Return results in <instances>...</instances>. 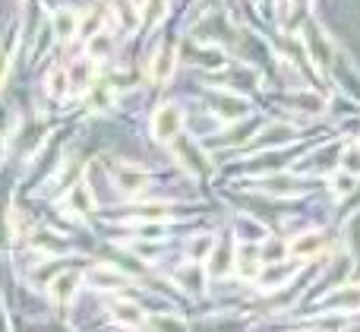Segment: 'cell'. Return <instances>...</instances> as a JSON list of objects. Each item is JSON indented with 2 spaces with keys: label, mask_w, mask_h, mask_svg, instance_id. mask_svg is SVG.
Segmentation results:
<instances>
[{
  "label": "cell",
  "mask_w": 360,
  "mask_h": 332,
  "mask_svg": "<svg viewBox=\"0 0 360 332\" xmlns=\"http://www.w3.org/2000/svg\"><path fill=\"white\" fill-rule=\"evenodd\" d=\"M180 127H184V111H180V105H162L152 114V136L162 139V143H174L180 136Z\"/></svg>",
  "instance_id": "1"
},
{
  "label": "cell",
  "mask_w": 360,
  "mask_h": 332,
  "mask_svg": "<svg viewBox=\"0 0 360 332\" xmlns=\"http://www.w3.org/2000/svg\"><path fill=\"white\" fill-rule=\"evenodd\" d=\"M174 155L180 158V165H184L190 174H209L212 171V162H209V155H205L202 149H199L193 139H184V136H177L174 139Z\"/></svg>",
  "instance_id": "2"
},
{
  "label": "cell",
  "mask_w": 360,
  "mask_h": 332,
  "mask_svg": "<svg viewBox=\"0 0 360 332\" xmlns=\"http://www.w3.org/2000/svg\"><path fill=\"white\" fill-rule=\"evenodd\" d=\"M111 177L124 193H143V190L149 187V174H146L139 165H130V162H114Z\"/></svg>",
  "instance_id": "3"
},
{
  "label": "cell",
  "mask_w": 360,
  "mask_h": 332,
  "mask_svg": "<svg viewBox=\"0 0 360 332\" xmlns=\"http://www.w3.org/2000/svg\"><path fill=\"white\" fill-rule=\"evenodd\" d=\"M86 282L98 291H117V288H124V285H130V276L114 269V266H108V263H98L86 272Z\"/></svg>",
  "instance_id": "4"
},
{
  "label": "cell",
  "mask_w": 360,
  "mask_h": 332,
  "mask_svg": "<svg viewBox=\"0 0 360 332\" xmlns=\"http://www.w3.org/2000/svg\"><path fill=\"white\" fill-rule=\"evenodd\" d=\"M174 67H177V48L174 44H168V48L162 44L149 63V79L155 82V86H165V82L174 76Z\"/></svg>",
  "instance_id": "5"
},
{
  "label": "cell",
  "mask_w": 360,
  "mask_h": 332,
  "mask_svg": "<svg viewBox=\"0 0 360 332\" xmlns=\"http://www.w3.org/2000/svg\"><path fill=\"white\" fill-rule=\"evenodd\" d=\"M79 282H82L79 272H60V276H54V282L48 285V291H51L57 307H67V304L73 301L76 291H79Z\"/></svg>",
  "instance_id": "6"
},
{
  "label": "cell",
  "mask_w": 360,
  "mask_h": 332,
  "mask_svg": "<svg viewBox=\"0 0 360 332\" xmlns=\"http://www.w3.org/2000/svg\"><path fill=\"white\" fill-rule=\"evenodd\" d=\"M212 111H215L221 120H237L247 114V101H243L240 95L224 92L221 89V92H215V98H212Z\"/></svg>",
  "instance_id": "7"
},
{
  "label": "cell",
  "mask_w": 360,
  "mask_h": 332,
  "mask_svg": "<svg viewBox=\"0 0 360 332\" xmlns=\"http://www.w3.org/2000/svg\"><path fill=\"white\" fill-rule=\"evenodd\" d=\"M79 10H57L51 16V29H54L57 42H73V35L79 32Z\"/></svg>",
  "instance_id": "8"
},
{
  "label": "cell",
  "mask_w": 360,
  "mask_h": 332,
  "mask_svg": "<svg viewBox=\"0 0 360 332\" xmlns=\"http://www.w3.org/2000/svg\"><path fill=\"white\" fill-rule=\"evenodd\" d=\"M111 320L117 323V326H130V329L146 326L143 307H139V304H133V301H114L111 304Z\"/></svg>",
  "instance_id": "9"
},
{
  "label": "cell",
  "mask_w": 360,
  "mask_h": 332,
  "mask_svg": "<svg viewBox=\"0 0 360 332\" xmlns=\"http://www.w3.org/2000/svg\"><path fill=\"white\" fill-rule=\"evenodd\" d=\"M67 209H73V212H79V215H86V212H92V209H95L92 190H89L86 181H76L73 187H70V193H67Z\"/></svg>",
  "instance_id": "10"
},
{
  "label": "cell",
  "mask_w": 360,
  "mask_h": 332,
  "mask_svg": "<svg viewBox=\"0 0 360 332\" xmlns=\"http://www.w3.org/2000/svg\"><path fill=\"white\" fill-rule=\"evenodd\" d=\"M108 16H111V13H108L105 6H92V13H82L79 16V35L89 42V38H95L98 32H105Z\"/></svg>",
  "instance_id": "11"
},
{
  "label": "cell",
  "mask_w": 360,
  "mask_h": 332,
  "mask_svg": "<svg viewBox=\"0 0 360 332\" xmlns=\"http://www.w3.org/2000/svg\"><path fill=\"white\" fill-rule=\"evenodd\" d=\"M67 73H70V82H73L70 92L79 95V92H89V89H92V60H89V57H79Z\"/></svg>",
  "instance_id": "12"
},
{
  "label": "cell",
  "mask_w": 360,
  "mask_h": 332,
  "mask_svg": "<svg viewBox=\"0 0 360 332\" xmlns=\"http://www.w3.org/2000/svg\"><path fill=\"white\" fill-rule=\"evenodd\" d=\"M218 241L212 238V234H196V238L186 244V253H190V263L196 260V263H205V260L212 257V250H215Z\"/></svg>",
  "instance_id": "13"
},
{
  "label": "cell",
  "mask_w": 360,
  "mask_h": 332,
  "mask_svg": "<svg viewBox=\"0 0 360 332\" xmlns=\"http://www.w3.org/2000/svg\"><path fill=\"white\" fill-rule=\"evenodd\" d=\"M193 63H199L205 70H221L224 54L218 48H212V44H199V48H193Z\"/></svg>",
  "instance_id": "14"
},
{
  "label": "cell",
  "mask_w": 360,
  "mask_h": 332,
  "mask_svg": "<svg viewBox=\"0 0 360 332\" xmlns=\"http://www.w3.org/2000/svg\"><path fill=\"white\" fill-rule=\"evenodd\" d=\"M165 13H168V0H143V6H139V19H143L146 29L162 23Z\"/></svg>",
  "instance_id": "15"
},
{
  "label": "cell",
  "mask_w": 360,
  "mask_h": 332,
  "mask_svg": "<svg viewBox=\"0 0 360 332\" xmlns=\"http://www.w3.org/2000/svg\"><path fill=\"white\" fill-rule=\"evenodd\" d=\"M70 92V73L63 67H57L54 73L48 76V95L51 98H60V95Z\"/></svg>",
  "instance_id": "16"
},
{
  "label": "cell",
  "mask_w": 360,
  "mask_h": 332,
  "mask_svg": "<svg viewBox=\"0 0 360 332\" xmlns=\"http://www.w3.org/2000/svg\"><path fill=\"white\" fill-rule=\"evenodd\" d=\"M199 266H202V263H196V260H193V266H184V269L177 272V282L184 285V288L202 291V272H199Z\"/></svg>",
  "instance_id": "17"
},
{
  "label": "cell",
  "mask_w": 360,
  "mask_h": 332,
  "mask_svg": "<svg viewBox=\"0 0 360 332\" xmlns=\"http://www.w3.org/2000/svg\"><path fill=\"white\" fill-rule=\"evenodd\" d=\"M319 244H323V238H319V234H304V238H297V241L291 244V253H294L297 260H304V257H310V253L316 250Z\"/></svg>",
  "instance_id": "18"
},
{
  "label": "cell",
  "mask_w": 360,
  "mask_h": 332,
  "mask_svg": "<svg viewBox=\"0 0 360 332\" xmlns=\"http://www.w3.org/2000/svg\"><path fill=\"white\" fill-rule=\"evenodd\" d=\"M212 269H215V276H221V272L231 269V244H215V250H212Z\"/></svg>",
  "instance_id": "19"
},
{
  "label": "cell",
  "mask_w": 360,
  "mask_h": 332,
  "mask_svg": "<svg viewBox=\"0 0 360 332\" xmlns=\"http://www.w3.org/2000/svg\"><path fill=\"white\" fill-rule=\"evenodd\" d=\"M149 326H177V329H184L186 323H184V320H177V317H168V314H165V317H152Z\"/></svg>",
  "instance_id": "20"
},
{
  "label": "cell",
  "mask_w": 360,
  "mask_h": 332,
  "mask_svg": "<svg viewBox=\"0 0 360 332\" xmlns=\"http://www.w3.org/2000/svg\"><path fill=\"white\" fill-rule=\"evenodd\" d=\"M345 168L360 171V149H348V152H345Z\"/></svg>",
  "instance_id": "21"
},
{
  "label": "cell",
  "mask_w": 360,
  "mask_h": 332,
  "mask_svg": "<svg viewBox=\"0 0 360 332\" xmlns=\"http://www.w3.org/2000/svg\"><path fill=\"white\" fill-rule=\"evenodd\" d=\"M6 70H10V57H6V51L0 48V86H4V79H6Z\"/></svg>",
  "instance_id": "22"
},
{
  "label": "cell",
  "mask_w": 360,
  "mask_h": 332,
  "mask_svg": "<svg viewBox=\"0 0 360 332\" xmlns=\"http://www.w3.org/2000/svg\"><path fill=\"white\" fill-rule=\"evenodd\" d=\"M281 130H285V127H275L272 133H281ZM285 139H291V133H285V136H272L269 143H285Z\"/></svg>",
  "instance_id": "23"
}]
</instances>
